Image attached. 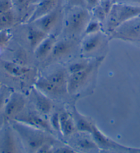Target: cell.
Masks as SVG:
<instances>
[{
	"label": "cell",
	"mask_w": 140,
	"mask_h": 153,
	"mask_svg": "<svg viewBox=\"0 0 140 153\" xmlns=\"http://www.w3.org/2000/svg\"><path fill=\"white\" fill-rule=\"evenodd\" d=\"M91 14L87 8L69 6L64 17V30L70 37H77L83 34Z\"/></svg>",
	"instance_id": "obj_1"
},
{
	"label": "cell",
	"mask_w": 140,
	"mask_h": 153,
	"mask_svg": "<svg viewBox=\"0 0 140 153\" xmlns=\"http://www.w3.org/2000/svg\"><path fill=\"white\" fill-rule=\"evenodd\" d=\"M13 127L17 133L25 148L30 152H36L43 143L52 140L48 132L28 126L15 120Z\"/></svg>",
	"instance_id": "obj_2"
},
{
	"label": "cell",
	"mask_w": 140,
	"mask_h": 153,
	"mask_svg": "<svg viewBox=\"0 0 140 153\" xmlns=\"http://www.w3.org/2000/svg\"><path fill=\"white\" fill-rule=\"evenodd\" d=\"M139 15L140 6L125 3H114L106 17L107 30L111 33L122 23Z\"/></svg>",
	"instance_id": "obj_3"
},
{
	"label": "cell",
	"mask_w": 140,
	"mask_h": 153,
	"mask_svg": "<svg viewBox=\"0 0 140 153\" xmlns=\"http://www.w3.org/2000/svg\"><path fill=\"white\" fill-rule=\"evenodd\" d=\"M115 39L127 41L140 40V15L122 23L111 32Z\"/></svg>",
	"instance_id": "obj_4"
},
{
	"label": "cell",
	"mask_w": 140,
	"mask_h": 153,
	"mask_svg": "<svg viewBox=\"0 0 140 153\" xmlns=\"http://www.w3.org/2000/svg\"><path fill=\"white\" fill-rule=\"evenodd\" d=\"M96 66V62H91L85 69L78 72L69 74L67 80V91L69 94H74L79 91L85 85Z\"/></svg>",
	"instance_id": "obj_5"
},
{
	"label": "cell",
	"mask_w": 140,
	"mask_h": 153,
	"mask_svg": "<svg viewBox=\"0 0 140 153\" xmlns=\"http://www.w3.org/2000/svg\"><path fill=\"white\" fill-rule=\"evenodd\" d=\"M14 120L23 123L28 126L34 127L35 128L42 130L48 132L50 134H53L54 131L51 127L50 122H47L44 118L39 114L34 112L21 113L16 117Z\"/></svg>",
	"instance_id": "obj_6"
},
{
	"label": "cell",
	"mask_w": 140,
	"mask_h": 153,
	"mask_svg": "<svg viewBox=\"0 0 140 153\" xmlns=\"http://www.w3.org/2000/svg\"><path fill=\"white\" fill-rule=\"evenodd\" d=\"M61 12L62 9L60 4L50 13L35 20L34 22L30 24H32L36 27L41 29V30L45 32V33L50 34L59 22L60 18L61 17Z\"/></svg>",
	"instance_id": "obj_7"
},
{
	"label": "cell",
	"mask_w": 140,
	"mask_h": 153,
	"mask_svg": "<svg viewBox=\"0 0 140 153\" xmlns=\"http://www.w3.org/2000/svg\"><path fill=\"white\" fill-rule=\"evenodd\" d=\"M25 106V98L22 94L14 92L8 97L4 106V115L8 119H15L23 111Z\"/></svg>",
	"instance_id": "obj_8"
},
{
	"label": "cell",
	"mask_w": 140,
	"mask_h": 153,
	"mask_svg": "<svg viewBox=\"0 0 140 153\" xmlns=\"http://www.w3.org/2000/svg\"><path fill=\"white\" fill-rule=\"evenodd\" d=\"M60 4V0H38L36 2V6L34 7L33 12L27 19L28 23L30 24L50 13Z\"/></svg>",
	"instance_id": "obj_9"
},
{
	"label": "cell",
	"mask_w": 140,
	"mask_h": 153,
	"mask_svg": "<svg viewBox=\"0 0 140 153\" xmlns=\"http://www.w3.org/2000/svg\"><path fill=\"white\" fill-rule=\"evenodd\" d=\"M32 101L36 111L41 115H48L52 110L53 104L48 96L37 89L33 87L31 91Z\"/></svg>",
	"instance_id": "obj_10"
},
{
	"label": "cell",
	"mask_w": 140,
	"mask_h": 153,
	"mask_svg": "<svg viewBox=\"0 0 140 153\" xmlns=\"http://www.w3.org/2000/svg\"><path fill=\"white\" fill-rule=\"evenodd\" d=\"M104 37L101 32L84 36L81 42V50L84 54H90L100 49Z\"/></svg>",
	"instance_id": "obj_11"
},
{
	"label": "cell",
	"mask_w": 140,
	"mask_h": 153,
	"mask_svg": "<svg viewBox=\"0 0 140 153\" xmlns=\"http://www.w3.org/2000/svg\"><path fill=\"white\" fill-rule=\"evenodd\" d=\"M74 48V42L71 39H65L58 41H57L48 58L52 60L62 59L69 54L73 50Z\"/></svg>",
	"instance_id": "obj_12"
},
{
	"label": "cell",
	"mask_w": 140,
	"mask_h": 153,
	"mask_svg": "<svg viewBox=\"0 0 140 153\" xmlns=\"http://www.w3.org/2000/svg\"><path fill=\"white\" fill-rule=\"evenodd\" d=\"M35 87L46 96L54 97V98L60 97L65 94V91H67L66 90L63 89L53 84L52 82L47 79L45 76L39 78L35 83Z\"/></svg>",
	"instance_id": "obj_13"
},
{
	"label": "cell",
	"mask_w": 140,
	"mask_h": 153,
	"mask_svg": "<svg viewBox=\"0 0 140 153\" xmlns=\"http://www.w3.org/2000/svg\"><path fill=\"white\" fill-rule=\"evenodd\" d=\"M56 41H57V39L55 35L52 34H49L34 50L36 59L39 61H44L48 59L52 52Z\"/></svg>",
	"instance_id": "obj_14"
},
{
	"label": "cell",
	"mask_w": 140,
	"mask_h": 153,
	"mask_svg": "<svg viewBox=\"0 0 140 153\" xmlns=\"http://www.w3.org/2000/svg\"><path fill=\"white\" fill-rule=\"evenodd\" d=\"M91 135H92L93 140L96 143V145L101 149L117 148V146H118V143L111 140L108 137H106L93 124Z\"/></svg>",
	"instance_id": "obj_15"
},
{
	"label": "cell",
	"mask_w": 140,
	"mask_h": 153,
	"mask_svg": "<svg viewBox=\"0 0 140 153\" xmlns=\"http://www.w3.org/2000/svg\"><path fill=\"white\" fill-rule=\"evenodd\" d=\"M49 35L32 24H29L27 29V39L33 51Z\"/></svg>",
	"instance_id": "obj_16"
},
{
	"label": "cell",
	"mask_w": 140,
	"mask_h": 153,
	"mask_svg": "<svg viewBox=\"0 0 140 153\" xmlns=\"http://www.w3.org/2000/svg\"><path fill=\"white\" fill-rule=\"evenodd\" d=\"M59 119L60 133L65 137L72 135L76 130L73 117L66 111H63L59 113Z\"/></svg>",
	"instance_id": "obj_17"
},
{
	"label": "cell",
	"mask_w": 140,
	"mask_h": 153,
	"mask_svg": "<svg viewBox=\"0 0 140 153\" xmlns=\"http://www.w3.org/2000/svg\"><path fill=\"white\" fill-rule=\"evenodd\" d=\"M72 117L75 123L76 131L83 133H92L93 123L91 122L87 117L82 115L76 109V107L74 108Z\"/></svg>",
	"instance_id": "obj_18"
},
{
	"label": "cell",
	"mask_w": 140,
	"mask_h": 153,
	"mask_svg": "<svg viewBox=\"0 0 140 153\" xmlns=\"http://www.w3.org/2000/svg\"><path fill=\"white\" fill-rule=\"evenodd\" d=\"M2 65L6 72L14 77H22L29 74L32 70L28 67L15 62L4 61L2 62Z\"/></svg>",
	"instance_id": "obj_19"
},
{
	"label": "cell",
	"mask_w": 140,
	"mask_h": 153,
	"mask_svg": "<svg viewBox=\"0 0 140 153\" xmlns=\"http://www.w3.org/2000/svg\"><path fill=\"white\" fill-rule=\"evenodd\" d=\"M68 77L69 76H67V71L63 69H57L45 76L47 79L52 82L53 84L66 91Z\"/></svg>",
	"instance_id": "obj_20"
},
{
	"label": "cell",
	"mask_w": 140,
	"mask_h": 153,
	"mask_svg": "<svg viewBox=\"0 0 140 153\" xmlns=\"http://www.w3.org/2000/svg\"><path fill=\"white\" fill-rule=\"evenodd\" d=\"M2 152H17V145L15 135L10 128H7L4 133L3 143L1 148Z\"/></svg>",
	"instance_id": "obj_21"
},
{
	"label": "cell",
	"mask_w": 140,
	"mask_h": 153,
	"mask_svg": "<svg viewBox=\"0 0 140 153\" xmlns=\"http://www.w3.org/2000/svg\"><path fill=\"white\" fill-rule=\"evenodd\" d=\"M17 16L13 10L0 14V31L9 30L15 25Z\"/></svg>",
	"instance_id": "obj_22"
},
{
	"label": "cell",
	"mask_w": 140,
	"mask_h": 153,
	"mask_svg": "<svg viewBox=\"0 0 140 153\" xmlns=\"http://www.w3.org/2000/svg\"><path fill=\"white\" fill-rule=\"evenodd\" d=\"M13 10L15 13L17 18L24 17L28 10L30 4H33L32 0H11Z\"/></svg>",
	"instance_id": "obj_23"
},
{
	"label": "cell",
	"mask_w": 140,
	"mask_h": 153,
	"mask_svg": "<svg viewBox=\"0 0 140 153\" xmlns=\"http://www.w3.org/2000/svg\"><path fill=\"white\" fill-rule=\"evenodd\" d=\"M75 146L78 149L83 151H89V150L98 149V146L93 141V138L86 137L85 136H80L75 141Z\"/></svg>",
	"instance_id": "obj_24"
},
{
	"label": "cell",
	"mask_w": 140,
	"mask_h": 153,
	"mask_svg": "<svg viewBox=\"0 0 140 153\" xmlns=\"http://www.w3.org/2000/svg\"><path fill=\"white\" fill-rule=\"evenodd\" d=\"M100 30H101V23L95 19L92 20L91 19L87 27H86L85 31H84L83 35L86 36L88 35V34H94L96 33V32H100Z\"/></svg>",
	"instance_id": "obj_25"
},
{
	"label": "cell",
	"mask_w": 140,
	"mask_h": 153,
	"mask_svg": "<svg viewBox=\"0 0 140 153\" xmlns=\"http://www.w3.org/2000/svg\"><path fill=\"white\" fill-rule=\"evenodd\" d=\"M92 12V15L95 19L98 21L100 23L104 22L106 20L107 15L106 13L104 12L103 8H102L101 6L99 4H98L97 6L93 7L92 9H91Z\"/></svg>",
	"instance_id": "obj_26"
},
{
	"label": "cell",
	"mask_w": 140,
	"mask_h": 153,
	"mask_svg": "<svg viewBox=\"0 0 140 153\" xmlns=\"http://www.w3.org/2000/svg\"><path fill=\"white\" fill-rule=\"evenodd\" d=\"M90 63L91 62L87 61H82L74 62V63L71 64L69 66L68 72L69 73V74L78 72L79 71L85 69Z\"/></svg>",
	"instance_id": "obj_27"
},
{
	"label": "cell",
	"mask_w": 140,
	"mask_h": 153,
	"mask_svg": "<svg viewBox=\"0 0 140 153\" xmlns=\"http://www.w3.org/2000/svg\"><path fill=\"white\" fill-rule=\"evenodd\" d=\"M50 124L54 131L57 132V133H60V119H59V113H54L51 115L50 119Z\"/></svg>",
	"instance_id": "obj_28"
},
{
	"label": "cell",
	"mask_w": 140,
	"mask_h": 153,
	"mask_svg": "<svg viewBox=\"0 0 140 153\" xmlns=\"http://www.w3.org/2000/svg\"><path fill=\"white\" fill-rule=\"evenodd\" d=\"M12 34L9 30H4L0 31V48H4L8 45L10 41Z\"/></svg>",
	"instance_id": "obj_29"
},
{
	"label": "cell",
	"mask_w": 140,
	"mask_h": 153,
	"mask_svg": "<svg viewBox=\"0 0 140 153\" xmlns=\"http://www.w3.org/2000/svg\"><path fill=\"white\" fill-rule=\"evenodd\" d=\"M13 10L11 0H0V14Z\"/></svg>",
	"instance_id": "obj_30"
},
{
	"label": "cell",
	"mask_w": 140,
	"mask_h": 153,
	"mask_svg": "<svg viewBox=\"0 0 140 153\" xmlns=\"http://www.w3.org/2000/svg\"><path fill=\"white\" fill-rule=\"evenodd\" d=\"M99 4L102 8H103L104 12L106 13V15H108L109 13H110L114 2L113 0H100Z\"/></svg>",
	"instance_id": "obj_31"
},
{
	"label": "cell",
	"mask_w": 140,
	"mask_h": 153,
	"mask_svg": "<svg viewBox=\"0 0 140 153\" xmlns=\"http://www.w3.org/2000/svg\"><path fill=\"white\" fill-rule=\"evenodd\" d=\"M8 98L6 88H0V110L4 107Z\"/></svg>",
	"instance_id": "obj_32"
},
{
	"label": "cell",
	"mask_w": 140,
	"mask_h": 153,
	"mask_svg": "<svg viewBox=\"0 0 140 153\" xmlns=\"http://www.w3.org/2000/svg\"><path fill=\"white\" fill-rule=\"evenodd\" d=\"M76 151L74 150L73 148L69 146H59L55 150H52V152H57V153H70V152H76Z\"/></svg>",
	"instance_id": "obj_33"
},
{
	"label": "cell",
	"mask_w": 140,
	"mask_h": 153,
	"mask_svg": "<svg viewBox=\"0 0 140 153\" xmlns=\"http://www.w3.org/2000/svg\"><path fill=\"white\" fill-rule=\"evenodd\" d=\"M69 6H78L87 8L85 0H66Z\"/></svg>",
	"instance_id": "obj_34"
},
{
	"label": "cell",
	"mask_w": 140,
	"mask_h": 153,
	"mask_svg": "<svg viewBox=\"0 0 140 153\" xmlns=\"http://www.w3.org/2000/svg\"><path fill=\"white\" fill-rule=\"evenodd\" d=\"M100 0H85L86 7L87 8L92 9L93 7L97 6L98 4H99Z\"/></svg>",
	"instance_id": "obj_35"
},
{
	"label": "cell",
	"mask_w": 140,
	"mask_h": 153,
	"mask_svg": "<svg viewBox=\"0 0 140 153\" xmlns=\"http://www.w3.org/2000/svg\"><path fill=\"white\" fill-rule=\"evenodd\" d=\"M126 2L128 4H139L140 5V0H125Z\"/></svg>",
	"instance_id": "obj_36"
},
{
	"label": "cell",
	"mask_w": 140,
	"mask_h": 153,
	"mask_svg": "<svg viewBox=\"0 0 140 153\" xmlns=\"http://www.w3.org/2000/svg\"><path fill=\"white\" fill-rule=\"evenodd\" d=\"M38 1V0H32V1H33V4H35L36 3V2Z\"/></svg>",
	"instance_id": "obj_37"
},
{
	"label": "cell",
	"mask_w": 140,
	"mask_h": 153,
	"mask_svg": "<svg viewBox=\"0 0 140 153\" xmlns=\"http://www.w3.org/2000/svg\"><path fill=\"white\" fill-rule=\"evenodd\" d=\"M1 87V82H0V88Z\"/></svg>",
	"instance_id": "obj_38"
}]
</instances>
